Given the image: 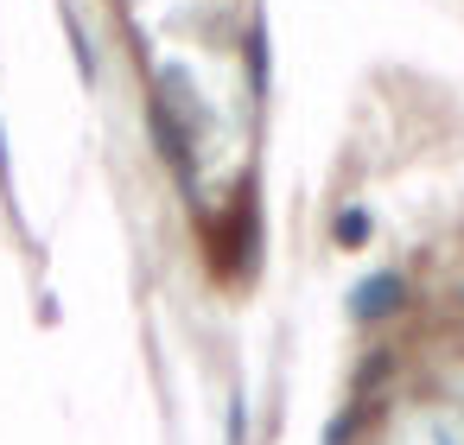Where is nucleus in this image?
<instances>
[{
    "instance_id": "1",
    "label": "nucleus",
    "mask_w": 464,
    "mask_h": 445,
    "mask_svg": "<svg viewBox=\"0 0 464 445\" xmlns=\"http://www.w3.org/2000/svg\"><path fill=\"white\" fill-rule=\"evenodd\" d=\"M394 305H401V280L394 274H375V280L356 286V312H394Z\"/></svg>"
},
{
    "instance_id": "2",
    "label": "nucleus",
    "mask_w": 464,
    "mask_h": 445,
    "mask_svg": "<svg viewBox=\"0 0 464 445\" xmlns=\"http://www.w3.org/2000/svg\"><path fill=\"white\" fill-rule=\"evenodd\" d=\"M248 71H255V90H261V83H267V39H261V33L248 39Z\"/></svg>"
},
{
    "instance_id": "3",
    "label": "nucleus",
    "mask_w": 464,
    "mask_h": 445,
    "mask_svg": "<svg viewBox=\"0 0 464 445\" xmlns=\"http://www.w3.org/2000/svg\"><path fill=\"white\" fill-rule=\"evenodd\" d=\"M0 185H7V140H0Z\"/></svg>"
}]
</instances>
